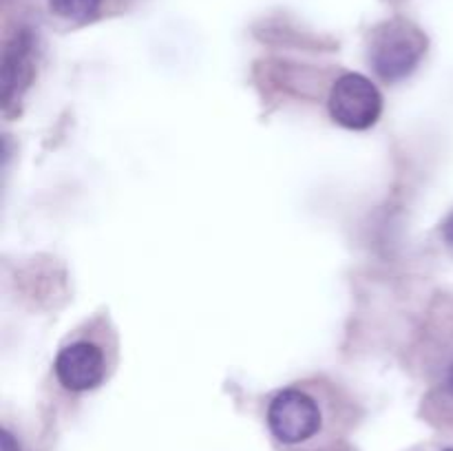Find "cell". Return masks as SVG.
Here are the masks:
<instances>
[{"instance_id": "6da1fadb", "label": "cell", "mask_w": 453, "mask_h": 451, "mask_svg": "<svg viewBox=\"0 0 453 451\" xmlns=\"http://www.w3.org/2000/svg\"><path fill=\"white\" fill-rule=\"evenodd\" d=\"M336 387L323 378L301 380L279 389L268 402L265 423L274 440L283 447H301L317 440L327 427Z\"/></svg>"}, {"instance_id": "7a4b0ae2", "label": "cell", "mask_w": 453, "mask_h": 451, "mask_svg": "<svg viewBox=\"0 0 453 451\" xmlns=\"http://www.w3.org/2000/svg\"><path fill=\"white\" fill-rule=\"evenodd\" d=\"M109 321L96 317L73 332L58 349L53 361L56 383L69 394H87L102 387L113 374L118 363V339L113 330H106Z\"/></svg>"}, {"instance_id": "3957f363", "label": "cell", "mask_w": 453, "mask_h": 451, "mask_svg": "<svg viewBox=\"0 0 453 451\" xmlns=\"http://www.w3.org/2000/svg\"><path fill=\"white\" fill-rule=\"evenodd\" d=\"M427 47L429 40L420 27L405 18H392L372 29L367 60L383 82L396 84L418 69Z\"/></svg>"}, {"instance_id": "277c9868", "label": "cell", "mask_w": 453, "mask_h": 451, "mask_svg": "<svg viewBox=\"0 0 453 451\" xmlns=\"http://www.w3.org/2000/svg\"><path fill=\"white\" fill-rule=\"evenodd\" d=\"M327 111L332 122L348 131H367L383 113V96L367 75L345 71L332 82L327 93Z\"/></svg>"}, {"instance_id": "5b68a950", "label": "cell", "mask_w": 453, "mask_h": 451, "mask_svg": "<svg viewBox=\"0 0 453 451\" xmlns=\"http://www.w3.org/2000/svg\"><path fill=\"white\" fill-rule=\"evenodd\" d=\"M38 62V44L35 35L29 29H18L9 38L3 51V69H0V84H3L4 109L16 100H22L27 88L31 87Z\"/></svg>"}, {"instance_id": "8992f818", "label": "cell", "mask_w": 453, "mask_h": 451, "mask_svg": "<svg viewBox=\"0 0 453 451\" xmlns=\"http://www.w3.org/2000/svg\"><path fill=\"white\" fill-rule=\"evenodd\" d=\"M49 9L60 20L71 22V25H87L97 18L102 0H49Z\"/></svg>"}, {"instance_id": "52a82bcc", "label": "cell", "mask_w": 453, "mask_h": 451, "mask_svg": "<svg viewBox=\"0 0 453 451\" xmlns=\"http://www.w3.org/2000/svg\"><path fill=\"white\" fill-rule=\"evenodd\" d=\"M442 378H441V394L447 401L453 402V358L442 367Z\"/></svg>"}, {"instance_id": "ba28073f", "label": "cell", "mask_w": 453, "mask_h": 451, "mask_svg": "<svg viewBox=\"0 0 453 451\" xmlns=\"http://www.w3.org/2000/svg\"><path fill=\"white\" fill-rule=\"evenodd\" d=\"M0 451H18V442L9 429H3V433H0Z\"/></svg>"}, {"instance_id": "9c48e42d", "label": "cell", "mask_w": 453, "mask_h": 451, "mask_svg": "<svg viewBox=\"0 0 453 451\" xmlns=\"http://www.w3.org/2000/svg\"><path fill=\"white\" fill-rule=\"evenodd\" d=\"M442 237H445V241L453 246V212L447 215V219L442 221Z\"/></svg>"}, {"instance_id": "30bf717a", "label": "cell", "mask_w": 453, "mask_h": 451, "mask_svg": "<svg viewBox=\"0 0 453 451\" xmlns=\"http://www.w3.org/2000/svg\"><path fill=\"white\" fill-rule=\"evenodd\" d=\"M445 451H453V447H451V449H445Z\"/></svg>"}]
</instances>
